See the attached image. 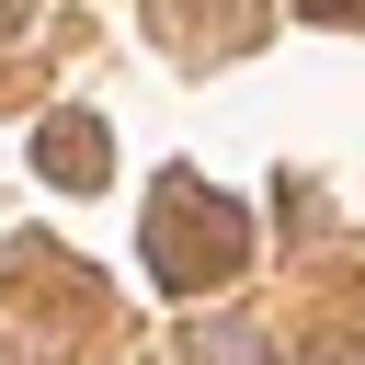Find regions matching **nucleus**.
<instances>
[{"label":"nucleus","instance_id":"nucleus-1","mask_svg":"<svg viewBox=\"0 0 365 365\" xmlns=\"http://www.w3.org/2000/svg\"><path fill=\"white\" fill-rule=\"evenodd\" d=\"M137 251H148V274H160L171 297H217V285L251 262V217H240L217 182L171 171V182L148 194V217H137Z\"/></svg>","mask_w":365,"mask_h":365},{"label":"nucleus","instance_id":"nucleus-2","mask_svg":"<svg viewBox=\"0 0 365 365\" xmlns=\"http://www.w3.org/2000/svg\"><path fill=\"white\" fill-rule=\"evenodd\" d=\"M148 23H160L171 57H240L274 11H262V0H148Z\"/></svg>","mask_w":365,"mask_h":365},{"label":"nucleus","instance_id":"nucleus-3","mask_svg":"<svg viewBox=\"0 0 365 365\" xmlns=\"http://www.w3.org/2000/svg\"><path fill=\"white\" fill-rule=\"evenodd\" d=\"M34 171H46L57 194H91V182L114 171V137H103V114H80V103H68V114H46V125H34Z\"/></svg>","mask_w":365,"mask_h":365},{"label":"nucleus","instance_id":"nucleus-4","mask_svg":"<svg viewBox=\"0 0 365 365\" xmlns=\"http://www.w3.org/2000/svg\"><path fill=\"white\" fill-rule=\"evenodd\" d=\"M182 365H274V342L251 319H182Z\"/></svg>","mask_w":365,"mask_h":365},{"label":"nucleus","instance_id":"nucleus-5","mask_svg":"<svg viewBox=\"0 0 365 365\" xmlns=\"http://www.w3.org/2000/svg\"><path fill=\"white\" fill-rule=\"evenodd\" d=\"M308 23H331V34H365V0H297Z\"/></svg>","mask_w":365,"mask_h":365},{"label":"nucleus","instance_id":"nucleus-6","mask_svg":"<svg viewBox=\"0 0 365 365\" xmlns=\"http://www.w3.org/2000/svg\"><path fill=\"white\" fill-rule=\"evenodd\" d=\"M308 365H365V354H354V342H319V354H308Z\"/></svg>","mask_w":365,"mask_h":365}]
</instances>
